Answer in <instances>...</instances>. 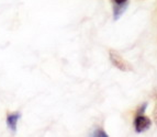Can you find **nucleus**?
Wrapping results in <instances>:
<instances>
[{
    "label": "nucleus",
    "mask_w": 157,
    "mask_h": 137,
    "mask_svg": "<svg viewBox=\"0 0 157 137\" xmlns=\"http://www.w3.org/2000/svg\"><path fill=\"white\" fill-rule=\"evenodd\" d=\"M149 126H151V120L147 116L139 115L134 121V127H135L137 133L144 132V131L149 128Z\"/></svg>",
    "instance_id": "f257e3e1"
},
{
    "label": "nucleus",
    "mask_w": 157,
    "mask_h": 137,
    "mask_svg": "<svg viewBox=\"0 0 157 137\" xmlns=\"http://www.w3.org/2000/svg\"><path fill=\"white\" fill-rule=\"evenodd\" d=\"M110 59L113 65H114L117 68L121 69V70H128V68H131V66H130L118 53L110 52Z\"/></svg>",
    "instance_id": "f03ea898"
},
{
    "label": "nucleus",
    "mask_w": 157,
    "mask_h": 137,
    "mask_svg": "<svg viewBox=\"0 0 157 137\" xmlns=\"http://www.w3.org/2000/svg\"><path fill=\"white\" fill-rule=\"evenodd\" d=\"M20 113H9L8 115H7V125H8V127L11 129V131H16L17 129V125H18V121L19 119H20Z\"/></svg>",
    "instance_id": "7ed1b4c3"
},
{
    "label": "nucleus",
    "mask_w": 157,
    "mask_h": 137,
    "mask_svg": "<svg viewBox=\"0 0 157 137\" xmlns=\"http://www.w3.org/2000/svg\"><path fill=\"white\" fill-rule=\"evenodd\" d=\"M113 1H114V5H123L128 0H113Z\"/></svg>",
    "instance_id": "20e7f679"
},
{
    "label": "nucleus",
    "mask_w": 157,
    "mask_h": 137,
    "mask_svg": "<svg viewBox=\"0 0 157 137\" xmlns=\"http://www.w3.org/2000/svg\"><path fill=\"white\" fill-rule=\"evenodd\" d=\"M154 119L157 124V102H156V106H155V110H154Z\"/></svg>",
    "instance_id": "39448f33"
},
{
    "label": "nucleus",
    "mask_w": 157,
    "mask_h": 137,
    "mask_svg": "<svg viewBox=\"0 0 157 137\" xmlns=\"http://www.w3.org/2000/svg\"><path fill=\"white\" fill-rule=\"evenodd\" d=\"M105 133H101V132H97V133H94V136H105Z\"/></svg>",
    "instance_id": "423d86ee"
}]
</instances>
